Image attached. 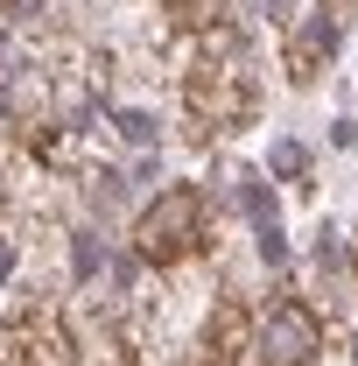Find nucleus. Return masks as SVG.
I'll return each mask as SVG.
<instances>
[{
  "label": "nucleus",
  "mask_w": 358,
  "mask_h": 366,
  "mask_svg": "<svg viewBox=\"0 0 358 366\" xmlns=\"http://www.w3.org/2000/svg\"><path fill=\"white\" fill-rule=\"evenodd\" d=\"M260 113V71H253V49L239 21H211V29H190V56H183V120L197 141L239 134L246 120Z\"/></svg>",
  "instance_id": "obj_1"
},
{
  "label": "nucleus",
  "mask_w": 358,
  "mask_h": 366,
  "mask_svg": "<svg viewBox=\"0 0 358 366\" xmlns=\"http://www.w3.org/2000/svg\"><path fill=\"white\" fill-rule=\"evenodd\" d=\"M211 247V226H204V183H169L148 212L134 219V254L148 268H183Z\"/></svg>",
  "instance_id": "obj_2"
},
{
  "label": "nucleus",
  "mask_w": 358,
  "mask_h": 366,
  "mask_svg": "<svg viewBox=\"0 0 358 366\" xmlns=\"http://www.w3.org/2000/svg\"><path fill=\"white\" fill-rule=\"evenodd\" d=\"M253 310H246V296H211V310H204V324H197V338H190V352H183V366H246L253 360Z\"/></svg>",
  "instance_id": "obj_3"
},
{
  "label": "nucleus",
  "mask_w": 358,
  "mask_h": 366,
  "mask_svg": "<svg viewBox=\"0 0 358 366\" xmlns=\"http://www.w3.org/2000/svg\"><path fill=\"white\" fill-rule=\"evenodd\" d=\"M267 366H316L323 352V317H316L302 296H274L267 303V338H253Z\"/></svg>",
  "instance_id": "obj_4"
},
{
  "label": "nucleus",
  "mask_w": 358,
  "mask_h": 366,
  "mask_svg": "<svg viewBox=\"0 0 358 366\" xmlns=\"http://www.w3.org/2000/svg\"><path fill=\"white\" fill-rule=\"evenodd\" d=\"M7 366H78L63 317H56V310H43V303L14 310V317H7Z\"/></svg>",
  "instance_id": "obj_5"
},
{
  "label": "nucleus",
  "mask_w": 358,
  "mask_h": 366,
  "mask_svg": "<svg viewBox=\"0 0 358 366\" xmlns=\"http://www.w3.org/2000/svg\"><path fill=\"white\" fill-rule=\"evenodd\" d=\"M310 274H316V303H310V310H316L323 324H352V317H358V282H352V268L337 261L330 232H323V247H316Z\"/></svg>",
  "instance_id": "obj_6"
},
{
  "label": "nucleus",
  "mask_w": 358,
  "mask_h": 366,
  "mask_svg": "<svg viewBox=\"0 0 358 366\" xmlns=\"http://www.w3.org/2000/svg\"><path fill=\"white\" fill-rule=\"evenodd\" d=\"M330 49H337V21H330V14H310V21L288 36V56H281V64H288L295 85H316V71H323Z\"/></svg>",
  "instance_id": "obj_7"
},
{
  "label": "nucleus",
  "mask_w": 358,
  "mask_h": 366,
  "mask_svg": "<svg viewBox=\"0 0 358 366\" xmlns=\"http://www.w3.org/2000/svg\"><path fill=\"white\" fill-rule=\"evenodd\" d=\"M162 14L176 21V29H211L232 14V0H162Z\"/></svg>",
  "instance_id": "obj_8"
},
{
  "label": "nucleus",
  "mask_w": 358,
  "mask_h": 366,
  "mask_svg": "<svg viewBox=\"0 0 358 366\" xmlns=\"http://www.w3.org/2000/svg\"><path fill=\"white\" fill-rule=\"evenodd\" d=\"M85 366H140V360H134V345H127V338H98V352H91Z\"/></svg>",
  "instance_id": "obj_9"
},
{
  "label": "nucleus",
  "mask_w": 358,
  "mask_h": 366,
  "mask_svg": "<svg viewBox=\"0 0 358 366\" xmlns=\"http://www.w3.org/2000/svg\"><path fill=\"white\" fill-rule=\"evenodd\" d=\"M274 169H281V177H302V169H310V155H302L295 141H281V148H274Z\"/></svg>",
  "instance_id": "obj_10"
},
{
  "label": "nucleus",
  "mask_w": 358,
  "mask_h": 366,
  "mask_svg": "<svg viewBox=\"0 0 358 366\" xmlns=\"http://www.w3.org/2000/svg\"><path fill=\"white\" fill-rule=\"evenodd\" d=\"M36 7H43V0H0V14H14V21H29Z\"/></svg>",
  "instance_id": "obj_11"
},
{
  "label": "nucleus",
  "mask_w": 358,
  "mask_h": 366,
  "mask_svg": "<svg viewBox=\"0 0 358 366\" xmlns=\"http://www.w3.org/2000/svg\"><path fill=\"white\" fill-rule=\"evenodd\" d=\"M352 7H358V0H323V14H330V21H344Z\"/></svg>",
  "instance_id": "obj_12"
}]
</instances>
